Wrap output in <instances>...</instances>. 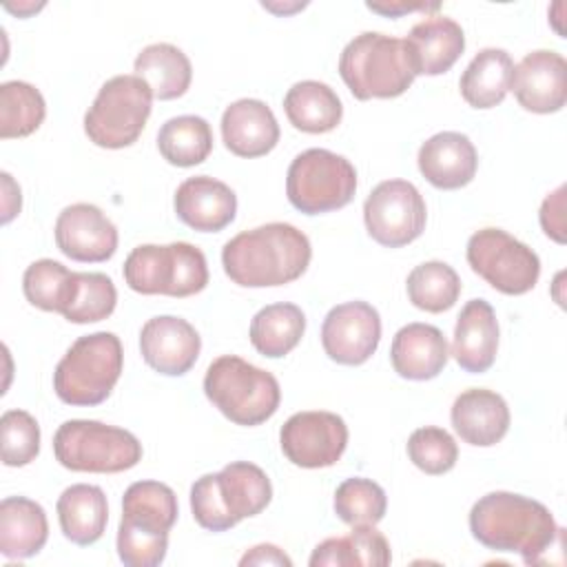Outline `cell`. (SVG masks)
<instances>
[{
	"label": "cell",
	"instance_id": "6da1fadb",
	"mask_svg": "<svg viewBox=\"0 0 567 567\" xmlns=\"http://www.w3.org/2000/svg\"><path fill=\"white\" fill-rule=\"evenodd\" d=\"M470 532L487 549L520 554L527 565L543 563L563 538V529L543 503L514 492L481 496L470 509Z\"/></svg>",
	"mask_w": 567,
	"mask_h": 567
},
{
	"label": "cell",
	"instance_id": "7a4b0ae2",
	"mask_svg": "<svg viewBox=\"0 0 567 567\" xmlns=\"http://www.w3.org/2000/svg\"><path fill=\"white\" fill-rule=\"evenodd\" d=\"M310 257V239L284 221L244 230L221 248L224 272L241 288L286 286L306 272Z\"/></svg>",
	"mask_w": 567,
	"mask_h": 567
},
{
	"label": "cell",
	"instance_id": "3957f363",
	"mask_svg": "<svg viewBox=\"0 0 567 567\" xmlns=\"http://www.w3.org/2000/svg\"><path fill=\"white\" fill-rule=\"evenodd\" d=\"M177 520V496L159 481L131 483L122 496L117 556L126 567H157Z\"/></svg>",
	"mask_w": 567,
	"mask_h": 567
},
{
	"label": "cell",
	"instance_id": "277c9868",
	"mask_svg": "<svg viewBox=\"0 0 567 567\" xmlns=\"http://www.w3.org/2000/svg\"><path fill=\"white\" fill-rule=\"evenodd\" d=\"M272 498L268 474L248 461H233L215 474L199 476L190 487V512L199 527L226 532L257 516Z\"/></svg>",
	"mask_w": 567,
	"mask_h": 567
},
{
	"label": "cell",
	"instance_id": "5b68a950",
	"mask_svg": "<svg viewBox=\"0 0 567 567\" xmlns=\"http://www.w3.org/2000/svg\"><path fill=\"white\" fill-rule=\"evenodd\" d=\"M339 75L357 100H390L412 86L416 71L405 40L365 31L341 51Z\"/></svg>",
	"mask_w": 567,
	"mask_h": 567
},
{
	"label": "cell",
	"instance_id": "8992f818",
	"mask_svg": "<svg viewBox=\"0 0 567 567\" xmlns=\"http://www.w3.org/2000/svg\"><path fill=\"white\" fill-rule=\"evenodd\" d=\"M124 368L120 337L93 332L75 339L53 372V390L66 405H97L109 399Z\"/></svg>",
	"mask_w": 567,
	"mask_h": 567
},
{
	"label": "cell",
	"instance_id": "52a82bcc",
	"mask_svg": "<svg viewBox=\"0 0 567 567\" xmlns=\"http://www.w3.org/2000/svg\"><path fill=\"white\" fill-rule=\"evenodd\" d=\"M204 394L228 421L244 427L268 421L281 401L277 379L235 354H221L208 365Z\"/></svg>",
	"mask_w": 567,
	"mask_h": 567
},
{
	"label": "cell",
	"instance_id": "ba28073f",
	"mask_svg": "<svg viewBox=\"0 0 567 567\" xmlns=\"http://www.w3.org/2000/svg\"><path fill=\"white\" fill-rule=\"evenodd\" d=\"M122 275L126 286L140 295L182 299L206 288L208 264L204 252L188 241L144 244L128 252Z\"/></svg>",
	"mask_w": 567,
	"mask_h": 567
},
{
	"label": "cell",
	"instance_id": "9c48e42d",
	"mask_svg": "<svg viewBox=\"0 0 567 567\" xmlns=\"http://www.w3.org/2000/svg\"><path fill=\"white\" fill-rule=\"evenodd\" d=\"M53 454L71 472L117 474L142 461V443L124 427L71 419L55 430Z\"/></svg>",
	"mask_w": 567,
	"mask_h": 567
},
{
	"label": "cell",
	"instance_id": "30bf717a",
	"mask_svg": "<svg viewBox=\"0 0 567 567\" xmlns=\"http://www.w3.org/2000/svg\"><path fill=\"white\" fill-rule=\"evenodd\" d=\"M153 109L148 84L133 75L106 80L89 111L84 113V133L100 148H124L137 142Z\"/></svg>",
	"mask_w": 567,
	"mask_h": 567
},
{
	"label": "cell",
	"instance_id": "8fae6325",
	"mask_svg": "<svg viewBox=\"0 0 567 567\" xmlns=\"http://www.w3.org/2000/svg\"><path fill=\"white\" fill-rule=\"evenodd\" d=\"M354 190V166L350 159L328 148H308L288 166L286 195L303 215L339 210L352 202Z\"/></svg>",
	"mask_w": 567,
	"mask_h": 567
},
{
	"label": "cell",
	"instance_id": "7c38bea8",
	"mask_svg": "<svg viewBox=\"0 0 567 567\" xmlns=\"http://www.w3.org/2000/svg\"><path fill=\"white\" fill-rule=\"evenodd\" d=\"M470 268L503 295H525L540 277L538 255L501 228H481L467 239Z\"/></svg>",
	"mask_w": 567,
	"mask_h": 567
},
{
	"label": "cell",
	"instance_id": "4fadbf2b",
	"mask_svg": "<svg viewBox=\"0 0 567 567\" xmlns=\"http://www.w3.org/2000/svg\"><path fill=\"white\" fill-rule=\"evenodd\" d=\"M363 221L377 244L385 248L408 246L425 230V199L412 182L385 179L368 195Z\"/></svg>",
	"mask_w": 567,
	"mask_h": 567
},
{
	"label": "cell",
	"instance_id": "5bb4252c",
	"mask_svg": "<svg viewBox=\"0 0 567 567\" xmlns=\"http://www.w3.org/2000/svg\"><path fill=\"white\" fill-rule=\"evenodd\" d=\"M284 456L306 470L334 465L348 445L346 421L326 410H306L292 414L279 430Z\"/></svg>",
	"mask_w": 567,
	"mask_h": 567
},
{
	"label": "cell",
	"instance_id": "9a60e30c",
	"mask_svg": "<svg viewBox=\"0 0 567 567\" xmlns=\"http://www.w3.org/2000/svg\"><path fill=\"white\" fill-rule=\"evenodd\" d=\"M381 317L368 301H346L334 306L321 326L326 354L341 365H361L379 348Z\"/></svg>",
	"mask_w": 567,
	"mask_h": 567
},
{
	"label": "cell",
	"instance_id": "2e32d148",
	"mask_svg": "<svg viewBox=\"0 0 567 567\" xmlns=\"http://www.w3.org/2000/svg\"><path fill=\"white\" fill-rule=\"evenodd\" d=\"M55 244L73 261L100 264L117 250V228L95 204H71L55 219Z\"/></svg>",
	"mask_w": 567,
	"mask_h": 567
},
{
	"label": "cell",
	"instance_id": "e0dca14e",
	"mask_svg": "<svg viewBox=\"0 0 567 567\" xmlns=\"http://www.w3.org/2000/svg\"><path fill=\"white\" fill-rule=\"evenodd\" d=\"M509 89L525 111L556 113L567 100V62L560 53L538 49L527 53L512 71Z\"/></svg>",
	"mask_w": 567,
	"mask_h": 567
},
{
	"label": "cell",
	"instance_id": "ac0fdd59",
	"mask_svg": "<svg viewBox=\"0 0 567 567\" xmlns=\"http://www.w3.org/2000/svg\"><path fill=\"white\" fill-rule=\"evenodd\" d=\"M140 350L155 372L164 377H182L195 365L202 339L186 319L159 315L142 326Z\"/></svg>",
	"mask_w": 567,
	"mask_h": 567
},
{
	"label": "cell",
	"instance_id": "d6986e66",
	"mask_svg": "<svg viewBox=\"0 0 567 567\" xmlns=\"http://www.w3.org/2000/svg\"><path fill=\"white\" fill-rule=\"evenodd\" d=\"M175 215L199 233L224 230L237 213V195L215 177L195 175L184 179L175 190Z\"/></svg>",
	"mask_w": 567,
	"mask_h": 567
},
{
	"label": "cell",
	"instance_id": "ffe728a7",
	"mask_svg": "<svg viewBox=\"0 0 567 567\" xmlns=\"http://www.w3.org/2000/svg\"><path fill=\"white\" fill-rule=\"evenodd\" d=\"M421 175L441 190H456L467 186L478 168V155L467 135L443 131L425 140L419 148Z\"/></svg>",
	"mask_w": 567,
	"mask_h": 567
},
{
	"label": "cell",
	"instance_id": "44dd1931",
	"mask_svg": "<svg viewBox=\"0 0 567 567\" xmlns=\"http://www.w3.org/2000/svg\"><path fill=\"white\" fill-rule=\"evenodd\" d=\"M454 432L470 445H496L509 430V408L505 399L485 388H470L461 392L450 412Z\"/></svg>",
	"mask_w": 567,
	"mask_h": 567
},
{
	"label": "cell",
	"instance_id": "7402d4cb",
	"mask_svg": "<svg viewBox=\"0 0 567 567\" xmlns=\"http://www.w3.org/2000/svg\"><path fill=\"white\" fill-rule=\"evenodd\" d=\"M224 146L237 157H261L279 142V124L261 100L244 97L226 106L221 115Z\"/></svg>",
	"mask_w": 567,
	"mask_h": 567
},
{
	"label": "cell",
	"instance_id": "603a6c76",
	"mask_svg": "<svg viewBox=\"0 0 567 567\" xmlns=\"http://www.w3.org/2000/svg\"><path fill=\"white\" fill-rule=\"evenodd\" d=\"M498 350V321L494 308L485 299H472L461 308L454 326L452 357L472 374L487 372Z\"/></svg>",
	"mask_w": 567,
	"mask_h": 567
},
{
	"label": "cell",
	"instance_id": "cb8c5ba5",
	"mask_svg": "<svg viewBox=\"0 0 567 567\" xmlns=\"http://www.w3.org/2000/svg\"><path fill=\"white\" fill-rule=\"evenodd\" d=\"M450 359V346L443 332L430 323L403 326L390 346V361L399 377L410 381H427L443 372Z\"/></svg>",
	"mask_w": 567,
	"mask_h": 567
},
{
	"label": "cell",
	"instance_id": "d4e9b609",
	"mask_svg": "<svg viewBox=\"0 0 567 567\" xmlns=\"http://www.w3.org/2000/svg\"><path fill=\"white\" fill-rule=\"evenodd\" d=\"M403 40L416 75H441L450 71L465 49L461 24L445 16L416 22Z\"/></svg>",
	"mask_w": 567,
	"mask_h": 567
},
{
	"label": "cell",
	"instance_id": "484cf974",
	"mask_svg": "<svg viewBox=\"0 0 567 567\" xmlns=\"http://www.w3.org/2000/svg\"><path fill=\"white\" fill-rule=\"evenodd\" d=\"M49 538L47 512L27 496H7L0 503V554L11 560L35 556Z\"/></svg>",
	"mask_w": 567,
	"mask_h": 567
},
{
	"label": "cell",
	"instance_id": "4316f807",
	"mask_svg": "<svg viewBox=\"0 0 567 567\" xmlns=\"http://www.w3.org/2000/svg\"><path fill=\"white\" fill-rule=\"evenodd\" d=\"M58 520L64 538L75 545H93L102 538L109 520V505L102 487L75 483L58 498Z\"/></svg>",
	"mask_w": 567,
	"mask_h": 567
},
{
	"label": "cell",
	"instance_id": "83f0119b",
	"mask_svg": "<svg viewBox=\"0 0 567 567\" xmlns=\"http://www.w3.org/2000/svg\"><path fill=\"white\" fill-rule=\"evenodd\" d=\"M390 560L388 538L374 525H354L348 536L319 543L310 556V567H385Z\"/></svg>",
	"mask_w": 567,
	"mask_h": 567
},
{
	"label": "cell",
	"instance_id": "f1b7e54d",
	"mask_svg": "<svg viewBox=\"0 0 567 567\" xmlns=\"http://www.w3.org/2000/svg\"><path fill=\"white\" fill-rule=\"evenodd\" d=\"M514 60L505 49L487 47L478 51L461 75L458 89L463 100L474 109L501 104L509 91Z\"/></svg>",
	"mask_w": 567,
	"mask_h": 567
},
{
	"label": "cell",
	"instance_id": "f546056e",
	"mask_svg": "<svg viewBox=\"0 0 567 567\" xmlns=\"http://www.w3.org/2000/svg\"><path fill=\"white\" fill-rule=\"evenodd\" d=\"M133 71L148 84L157 100L182 97L193 80L190 60L182 49L168 42L144 47L133 62Z\"/></svg>",
	"mask_w": 567,
	"mask_h": 567
},
{
	"label": "cell",
	"instance_id": "4dcf8cb0",
	"mask_svg": "<svg viewBox=\"0 0 567 567\" xmlns=\"http://www.w3.org/2000/svg\"><path fill=\"white\" fill-rule=\"evenodd\" d=\"M284 111L297 131L312 135L337 128L343 117L339 95L317 80H301L292 84L284 97Z\"/></svg>",
	"mask_w": 567,
	"mask_h": 567
},
{
	"label": "cell",
	"instance_id": "1f68e13d",
	"mask_svg": "<svg viewBox=\"0 0 567 567\" xmlns=\"http://www.w3.org/2000/svg\"><path fill=\"white\" fill-rule=\"evenodd\" d=\"M306 332V315L295 303H270L261 308L250 321L252 348L268 357L279 359L297 348Z\"/></svg>",
	"mask_w": 567,
	"mask_h": 567
},
{
	"label": "cell",
	"instance_id": "d6a6232c",
	"mask_svg": "<svg viewBox=\"0 0 567 567\" xmlns=\"http://www.w3.org/2000/svg\"><path fill=\"white\" fill-rule=\"evenodd\" d=\"M157 148L162 157L173 166H197L213 151L210 124L199 115L171 117L157 133Z\"/></svg>",
	"mask_w": 567,
	"mask_h": 567
},
{
	"label": "cell",
	"instance_id": "836d02e7",
	"mask_svg": "<svg viewBox=\"0 0 567 567\" xmlns=\"http://www.w3.org/2000/svg\"><path fill=\"white\" fill-rule=\"evenodd\" d=\"M47 115L42 93L22 80L0 84V137H27L40 128Z\"/></svg>",
	"mask_w": 567,
	"mask_h": 567
},
{
	"label": "cell",
	"instance_id": "e575fe53",
	"mask_svg": "<svg viewBox=\"0 0 567 567\" xmlns=\"http://www.w3.org/2000/svg\"><path fill=\"white\" fill-rule=\"evenodd\" d=\"M405 290L414 308L436 315L456 303L461 295V279L450 264L425 261L408 275Z\"/></svg>",
	"mask_w": 567,
	"mask_h": 567
},
{
	"label": "cell",
	"instance_id": "d590c367",
	"mask_svg": "<svg viewBox=\"0 0 567 567\" xmlns=\"http://www.w3.org/2000/svg\"><path fill=\"white\" fill-rule=\"evenodd\" d=\"M117 290L104 272H73V286L62 317L71 323H95L113 315Z\"/></svg>",
	"mask_w": 567,
	"mask_h": 567
},
{
	"label": "cell",
	"instance_id": "8d00e7d4",
	"mask_svg": "<svg viewBox=\"0 0 567 567\" xmlns=\"http://www.w3.org/2000/svg\"><path fill=\"white\" fill-rule=\"evenodd\" d=\"M73 286V270L55 259H38L22 275V292L27 301L47 312L64 310Z\"/></svg>",
	"mask_w": 567,
	"mask_h": 567
},
{
	"label": "cell",
	"instance_id": "74e56055",
	"mask_svg": "<svg viewBox=\"0 0 567 567\" xmlns=\"http://www.w3.org/2000/svg\"><path fill=\"white\" fill-rule=\"evenodd\" d=\"M388 496L383 487L370 478H346L334 492V514L346 525H377L385 516Z\"/></svg>",
	"mask_w": 567,
	"mask_h": 567
},
{
	"label": "cell",
	"instance_id": "f35d334b",
	"mask_svg": "<svg viewBox=\"0 0 567 567\" xmlns=\"http://www.w3.org/2000/svg\"><path fill=\"white\" fill-rule=\"evenodd\" d=\"M410 461L425 474L439 476L450 472L458 458V445L454 436L436 425L419 427L408 439Z\"/></svg>",
	"mask_w": 567,
	"mask_h": 567
},
{
	"label": "cell",
	"instance_id": "ab89813d",
	"mask_svg": "<svg viewBox=\"0 0 567 567\" xmlns=\"http://www.w3.org/2000/svg\"><path fill=\"white\" fill-rule=\"evenodd\" d=\"M2 463L22 467L40 454V425L24 410H7L0 419Z\"/></svg>",
	"mask_w": 567,
	"mask_h": 567
},
{
	"label": "cell",
	"instance_id": "60d3db41",
	"mask_svg": "<svg viewBox=\"0 0 567 567\" xmlns=\"http://www.w3.org/2000/svg\"><path fill=\"white\" fill-rule=\"evenodd\" d=\"M563 195L565 186L556 188L549 197H545L540 206V226L547 237L563 244L565 241V221H563Z\"/></svg>",
	"mask_w": 567,
	"mask_h": 567
},
{
	"label": "cell",
	"instance_id": "b9f144b4",
	"mask_svg": "<svg viewBox=\"0 0 567 567\" xmlns=\"http://www.w3.org/2000/svg\"><path fill=\"white\" fill-rule=\"evenodd\" d=\"M239 565H281V567L286 565V567H290L292 560L277 545L264 543V545H257L250 551H246L241 556Z\"/></svg>",
	"mask_w": 567,
	"mask_h": 567
},
{
	"label": "cell",
	"instance_id": "7bdbcfd3",
	"mask_svg": "<svg viewBox=\"0 0 567 567\" xmlns=\"http://www.w3.org/2000/svg\"><path fill=\"white\" fill-rule=\"evenodd\" d=\"M0 177H2V186H4V202H2L4 215H2V224H7V221H11L16 217V213H20V202L22 199H20V186L13 184L11 175L2 173Z\"/></svg>",
	"mask_w": 567,
	"mask_h": 567
},
{
	"label": "cell",
	"instance_id": "ee69618b",
	"mask_svg": "<svg viewBox=\"0 0 567 567\" xmlns=\"http://www.w3.org/2000/svg\"><path fill=\"white\" fill-rule=\"evenodd\" d=\"M368 9L370 11H377V13H383V16H390V18H394V16H399V13H410V11H416V9H427L425 4H414V7H410V4H390V7H383V4H372V2H368Z\"/></svg>",
	"mask_w": 567,
	"mask_h": 567
}]
</instances>
